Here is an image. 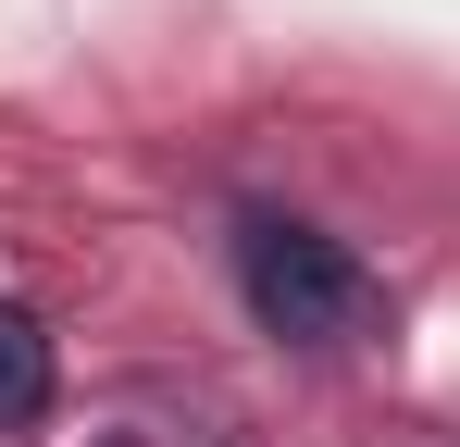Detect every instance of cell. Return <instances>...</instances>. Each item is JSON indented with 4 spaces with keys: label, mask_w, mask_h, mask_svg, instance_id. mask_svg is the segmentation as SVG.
Returning <instances> with one entry per match:
<instances>
[{
    "label": "cell",
    "mask_w": 460,
    "mask_h": 447,
    "mask_svg": "<svg viewBox=\"0 0 460 447\" xmlns=\"http://www.w3.org/2000/svg\"><path fill=\"white\" fill-rule=\"evenodd\" d=\"M112 447H137V435H112Z\"/></svg>",
    "instance_id": "obj_3"
},
{
    "label": "cell",
    "mask_w": 460,
    "mask_h": 447,
    "mask_svg": "<svg viewBox=\"0 0 460 447\" xmlns=\"http://www.w3.org/2000/svg\"><path fill=\"white\" fill-rule=\"evenodd\" d=\"M236 298H249V323L287 336V348H349V336L374 323L361 249L323 236V224H299V212H236Z\"/></svg>",
    "instance_id": "obj_1"
},
{
    "label": "cell",
    "mask_w": 460,
    "mask_h": 447,
    "mask_svg": "<svg viewBox=\"0 0 460 447\" xmlns=\"http://www.w3.org/2000/svg\"><path fill=\"white\" fill-rule=\"evenodd\" d=\"M50 385H63L50 323H38L25 298H0V435H38V423H50Z\"/></svg>",
    "instance_id": "obj_2"
}]
</instances>
